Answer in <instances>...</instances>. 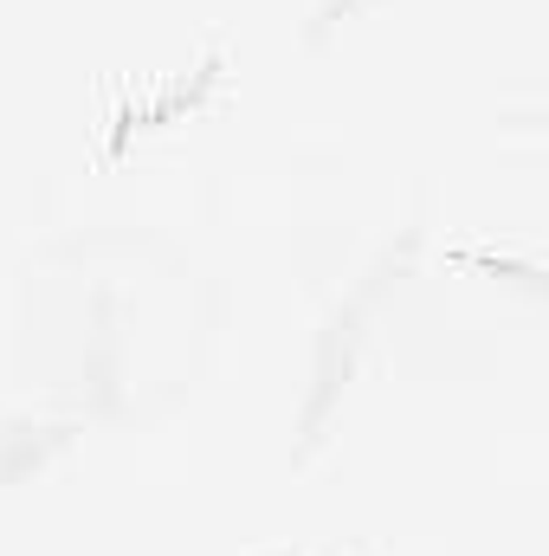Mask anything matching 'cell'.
Instances as JSON below:
<instances>
[{"label": "cell", "mask_w": 549, "mask_h": 556, "mask_svg": "<svg viewBox=\"0 0 549 556\" xmlns=\"http://www.w3.org/2000/svg\"><path fill=\"white\" fill-rule=\"evenodd\" d=\"M408 247H413V233L395 247V253H382V266H369V273H362L349 291H343V298H336V311L323 317V330H317V369H310V402H304V446H297V459L323 440V420H330L336 395H343V382H349V369H356V350H362V337H369V317H375V304H382L388 278L401 273Z\"/></svg>", "instance_id": "obj_1"}]
</instances>
